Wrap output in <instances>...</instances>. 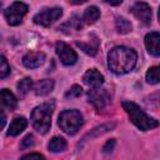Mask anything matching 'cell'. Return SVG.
<instances>
[{
  "mask_svg": "<svg viewBox=\"0 0 160 160\" xmlns=\"http://www.w3.org/2000/svg\"><path fill=\"white\" fill-rule=\"evenodd\" d=\"M138 61V54L135 50L128 46H115L108 55V66L116 75H124L130 72Z\"/></svg>",
  "mask_w": 160,
  "mask_h": 160,
  "instance_id": "obj_1",
  "label": "cell"
},
{
  "mask_svg": "<svg viewBox=\"0 0 160 160\" xmlns=\"http://www.w3.org/2000/svg\"><path fill=\"white\" fill-rule=\"evenodd\" d=\"M122 108L130 118V121L141 131L152 130L159 126V121L149 116L138 104L132 101H122Z\"/></svg>",
  "mask_w": 160,
  "mask_h": 160,
  "instance_id": "obj_2",
  "label": "cell"
},
{
  "mask_svg": "<svg viewBox=\"0 0 160 160\" xmlns=\"http://www.w3.org/2000/svg\"><path fill=\"white\" fill-rule=\"evenodd\" d=\"M55 109V102L54 100L44 102L36 108H34V110L31 111L30 115V120H31V125L32 128L40 132V134H46L50 130L51 126V115L54 112Z\"/></svg>",
  "mask_w": 160,
  "mask_h": 160,
  "instance_id": "obj_3",
  "label": "cell"
},
{
  "mask_svg": "<svg viewBox=\"0 0 160 160\" xmlns=\"http://www.w3.org/2000/svg\"><path fill=\"white\" fill-rule=\"evenodd\" d=\"M60 129L68 135H75L84 124V118L79 110H64L59 115L58 121Z\"/></svg>",
  "mask_w": 160,
  "mask_h": 160,
  "instance_id": "obj_4",
  "label": "cell"
},
{
  "mask_svg": "<svg viewBox=\"0 0 160 160\" xmlns=\"http://www.w3.org/2000/svg\"><path fill=\"white\" fill-rule=\"evenodd\" d=\"M29 6L22 1H15L9 8L4 10V16L9 25L16 26L22 21V18L26 15Z\"/></svg>",
  "mask_w": 160,
  "mask_h": 160,
  "instance_id": "obj_5",
  "label": "cell"
},
{
  "mask_svg": "<svg viewBox=\"0 0 160 160\" xmlns=\"http://www.w3.org/2000/svg\"><path fill=\"white\" fill-rule=\"evenodd\" d=\"M62 15V9L61 8H46V9H42L40 12H38L35 16H34V22L36 25H41V26H50L51 24H54L58 19H60Z\"/></svg>",
  "mask_w": 160,
  "mask_h": 160,
  "instance_id": "obj_6",
  "label": "cell"
},
{
  "mask_svg": "<svg viewBox=\"0 0 160 160\" xmlns=\"http://www.w3.org/2000/svg\"><path fill=\"white\" fill-rule=\"evenodd\" d=\"M88 100L96 110H101L109 104L110 96L105 89H100L99 86V88H91L88 91Z\"/></svg>",
  "mask_w": 160,
  "mask_h": 160,
  "instance_id": "obj_7",
  "label": "cell"
},
{
  "mask_svg": "<svg viewBox=\"0 0 160 160\" xmlns=\"http://www.w3.org/2000/svg\"><path fill=\"white\" fill-rule=\"evenodd\" d=\"M55 51L60 59V61L66 65V66H70V65H74L76 61H78V55L76 52L65 42L62 41H59L56 42L55 45Z\"/></svg>",
  "mask_w": 160,
  "mask_h": 160,
  "instance_id": "obj_8",
  "label": "cell"
},
{
  "mask_svg": "<svg viewBox=\"0 0 160 160\" xmlns=\"http://www.w3.org/2000/svg\"><path fill=\"white\" fill-rule=\"evenodd\" d=\"M131 12L141 24L149 25L151 22V8L146 2H135L131 6Z\"/></svg>",
  "mask_w": 160,
  "mask_h": 160,
  "instance_id": "obj_9",
  "label": "cell"
},
{
  "mask_svg": "<svg viewBox=\"0 0 160 160\" xmlns=\"http://www.w3.org/2000/svg\"><path fill=\"white\" fill-rule=\"evenodd\" d=\"M145 46L150 55L152 56H160V32L151 31L146 34L145 36Z\"/></svg>",
  "mask_w": 160,
  "mask_h": 160,
  "instance_id": "obj_10",
  "label": "cell"
},
{
  "mask_svg": "<svg viewBox=\"0 0 160 160\" xmlns=\"http://www.w3.org/2000/svg\"><path fill=\"white\" fill-rule=\"evenodd\" d=\"M45 54L40 52V51H31L24 55L22 58V64L25 68L28 69H36L39 66H41L45 62Z\"/></svg>",
  "mask_w": 160,
  "mask_h": 160,
  "instance_id": "obj_11",
  "label": "cell"
},
{
  "mask_svg": "<svg viewBox=\"0 0 160 160\" xmlns=\"http://www.w3.org/2000/svg\"><path fill=\"white\" fill-rule=\"evenodd\" d=\"M82 80H84V82L86 85H89L91 88H99V86H101L104 84V76L96 69H89L84 74Z\"/></svg>",
  "mask_w": 160,
  "mask_h": 160,
  "instance_id": "obj_12",
  "label": "cell"
},
{
  "mask_svg": "<svg viewBox=\"0 0 160 160\" xmlns=\"http://www.w3.org/2000/svg\"><path fill=\"white\" fill-rule=\"evenodd\" d=\"M115 128V124L114 122H108V124H102V125H100V126H98V128H95V129H92L90 132H88L82 139H81V141H80V146L82 145V144H85L86 141H89V140H92L94 138H96V136H99V135H102V134H105V132H108L109 130H111V129H114Z\"/></svg>",
  "mask_w": 160,
  "mask_h": 160,
  "instance_id": "obj_13",
  "label": "cell"
},
{
  "mask_svg": "<svg viewBox=\"0 0 160 160\" xmlns=\"http://www.w3.org/2000/svg\"><path fill=\"white\" fill-rule=\"evenodd\" d=\"M54 85H55V82L52 79H42V80L38 81L36 84H34V92L38 96H45L52 91Z\"/></svg>",
  "mask_w": 160,
  "mask_h": 160,
  "instance_id": "obj_14",
  "label": "cell"
},
{
  "mask_svg": "<svg viewBox=\"0 0 160 160\" xmlns=\"http://www.w3.org/2000/svg\"><path fill=\"white\" fill-rule=\"evenodd\" d=\"M26 126H28V120L24 116H16V118H14V120L11 121V124L9 126L8 135L9 136H16L21 131H24Z\"/></svg>",
  "mask_w": 160,
  "mask_h": 160,
  "instance_id": "obj_15",
  "label": "cell"
},
{
  "mask_svg": "<svg viewBox=\"0 0 160 160\" xmlns=\"http://www.w3.org/2000/svg\"><path fill=\"white\" fill-rule=\"evenodd\" d=\"M76 45L84 51L86 52L88 55H91L94 56L96 52H98V49H99V39L92 35V40L88 41V42H84V41H76Z\"/></svg>",
  "mask_w": 160,
  "mask_h": 160,
  "instance_id": "obj_16",
  "label": "cell"
},
{
  "mask_svg": "<svg viewBox=\"0 0 160 160\" xmlns=\"http://www.w3.org/2000/svg\"><path fill=\"white\" fill-rule=\"evenodd\" d=\"M1 102H2V106L8 108L9 110H14L18 106V100L15 95L8 89L1 90Z\"/></svg>",
  "mask_w": 160,
  "mask_h": 160,
  "instance_id": "obj_17",
  "label": "cell"
},
{
  "mask_svg": "<svg viewBox=\"0 0 160 160\" xmlns=\"http://www.w3.org/2000/svg\"><path fill=\"white\" fill-rule=\"evenodd\" d=\"M66 148H68L66 140L64 138H60V136H54L48 145V149L51 152H62L66 150Z\"/></svg>",
  "mask_w": 160,
  "mask_h": 160,
  "instance_id": "obj_18",
  "label": "cell"
},
{
  "mask_svg": "<svg viewBox=\"0 0 160 160\" xmlns=\"http://www.w3.org/2000/svg\"><path fill=\"white\" fill-rule=\"evenodd\" d=\"M100 18V10L96 6H89L82 15V21L85 24H94Z\"/></svg>",
  "mask_w": 160,
  "mask_h": 160,
  "instance_id": "obj_19",
  "label": "cell"
},
{
  "mask_svg": "<svg viewBox=\"0 0 160 160\" xmlns=\"http://www.w3.org/2000/svg\"><path fill=\"white\" fill-rule=\"evenodd\" d=\"M115 26H116V31L119 34H128L132 30V25L131 22L122 18V16H116V20H115Z\"/></svg>",
  "mask_w": 160,
  "mask_h": 160,
  "instance_id": "obj_20",
  "label": "cell"
},
{
  "mask_svg": "<svg viewBox=\"0 0 160 160\" xmlns=\"http://www.w3.org/2000/svg\"><path fill=\"white\" fill-rule=\"evenodd\" d=\"M31 89H34V81L31 78H24L18 82V92L20 98H24Z\"/></svg>",
  "mask_w": 160,
  "mask_h": 160,
  "instance_id": "obj_21",
  "label": "cell"
},
{
  "mask_svg": "<svg viewBox=\"0 0 160 160\" xmlns=\"http://www.w3.org/2000/svg\"><path fill=\"white\" fill-rule=\"evenodd\" d=\"M146 81L149 84H158L160 82V65H156V66H151L148 71H146Z\"/></svg>",
  "mask_w": 160,
  "mask_h": 160,
  "instance_id": "obj_22",
  "label": "cell"
},
{
  "mask_svg": "<svg viewBox=\"0 0 160 160\" xmlns=\"http://www.w3.org/2000/svg\"><path fill=\"white\" fill-rule=\"evenodd\" d=\"M10 65H9V62H8V60H6V58L2 55L1 56V66H0V78L1 79H5L9 74H10Z\"/></svg>",
  "mask_w": 160,
  "mask_h": 160,
  "instance_id": "obj_23",
  "label": "cell"
},
{
  "mask_svg": "<svg viewBox=\"0 0 160 160\" xmlns=\"http://www.w3.org/2000/svg\"><path fill=\"white\" fill-rule=\"evenodd\" d=\"M34 145H35V138H34V135L29 134V135H26V136L21 140V142H20V149H21V150H25V149L32 148Z\"/></svg>",
  "mask_w": 160,
  "mask_h": 160,
  "instance_id": "obj_24",
  "label": "cell"
},
{
  "mask_svg": "<svg viewBox=\"0 0 160 160\" xmlns=\"http://www.w3.org/2000/svg\"><path fill=\"white\" fill-rule=\"evenodd\" d=\"M82 94V89H81V86L80 85H72L71 88H70V90L65 94V98H78V96H80Z\"/></svg>",
  "mask_w": 160,
  "mask_h": 160,
  "instance_id": "obj_25",
  "label": "cell"
},
{
  "mask_svg": "<svg viewBox=\"0 0 160 160\" xmlns=\"http://www.w3.org/2000/svg\"><path fill=\"white\" fill-rule=\"evenodd\" d=\"M114 146H115V139H110L106 141V144L102 146V151L104 152H111L114 150Z\"/></svg>",
  "mask_w": 160,
  "mask_h": 160,
  "instance_id": "obj_26",
  "label": "cell"
},
{
  "mask_svg": "<svg viewBox=\"0 0 160 160\" xmlns=\"http://www.w3.org/2000/svg\"><path fill=\"white\" fill-rule=\"evenodd\" d=\"M21 159H45V156L39 154V152H30V154L22 155Z\"/></svg>",
  "mask_w": 160,
  "mask_h": 160,
  "instance_id": "obj_27",
  "label": "cell"
},
{
  "mask_svg": "<svg viewBox=\"0 0 160 160\" xmlns=\"http://www.w3.org/2000/svg\"><path fill=\"white\" fill-rule=\"evenodd\" d=\"M105 2H108V4L112 5V6H118V5H120L122 2V0H105Z\"/></svg>",
  "mask_w": 160,
  "mask_h": 160,
  "instance_id": "obj_28",
  "label": "cell"
},
{
  "mask_svg": "<svg viewBox=\"0 0 160 160\" xmlns=\"http://www.w3.org/2000/svg\"><path fill=\"white\" fill-rule=\"evenodd\" d=\"M85 1H88V0H70V2L74 5H80V4H84Z\"/></svg>",
  "mask_w": 160,
  "mask_h": 160,
  "instance_id": "obj_29",
  "label": "cell"
},
{
  "mask_svg": "<svg viewBox=\"0 0 160 160\" xmlns=\"http://www.w3.org/2000/svg\"><path fill=\"white\" fill-rule=\"evenodd\" d=\"M5 121H6V116H5L4 111H2V119H1V129L5 126Z\"/></svg>",
  "mask_w": 160,
  "mask_h": 160,
  "instance_id": "obj_30",
  "label": "cell"
},
{
  "mask_svg": "<svg viewBox=\"0 0 160 160\" xmlns=\"http://www.w3.org/2000/svg\"><path fill=\"white\" fill-rule=\"evenodd\" d=\"M158 18H159V21H160V8H159V12H158Z\"/></svg>",
  "mask_w": 160,
  "mask_h": 160,
  "instance_id": "obj_31",
  "label": "cell"
}]
</instances>
